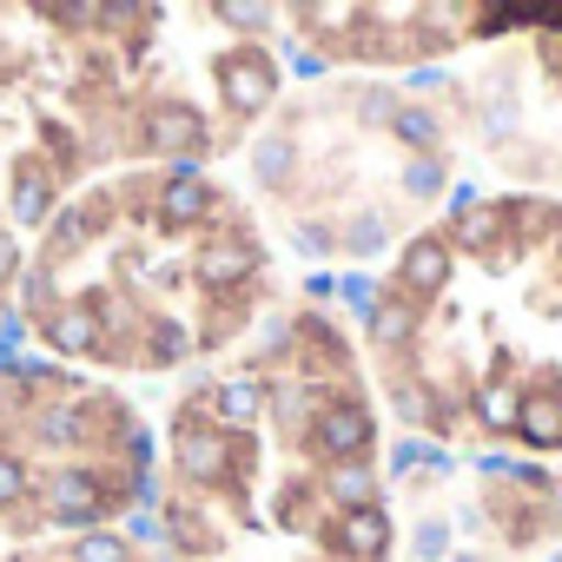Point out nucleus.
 <instances>
[{
	"label": "nucleus",
	"instance_id": "obj_5",
	"mask_svg": "<svg viewBox=\"0 0 562 562\" xmlns=\"http://www.w3.org/2000/svg\"><path fill=\"white\" fill-rule=\"evenodd\" d=\"M443 285H450V238L443 232H417L404 245V265H397V292L411 305H430Z\"/></svg>",
	"mask_w": 562,
	"mask_h": 562
},
{
	"label": "nucleus",
	"instance_id": "obj_34",
	"mask_svg": "<svg viewBox=\"0 0 562 562\" xmlns=\"http://www.w3.org/2000/svg\"><path fill=\"white\" fill-rule=\"evenodd\" d=\"M21 271V245L8 238V232H0V285H8V278Z\"/></svg>",
	"mask_w": 562,
	"mask_h": 562
},
{
	"label": "nucleus",
	"instance_id": "obj_7",
	"mask_svg": "<svg viewBox=\"0 0 562 562\" xmlns=\"http://www.w3.org/2000/svg\"><path fill=\"white\" fill-rule=\"evenodd\" d=\"M139 133H146L153 153H199V146H205V120H199V106H186V100H159V106H146Z\"/></svg>",
	"mask_w": 562,
	"mask_h": 562
},
{
	"label": "nucleus",
	"instance_id": "obj_1",
	"mask_svg": "<svg viewBox=\"0 0 562 562\" xmlns=\"http://www.w3.org/2000/svg\"><path fill=\"white\" fill-rule=\"evenodd\" d=\"M172 457H179V476L186 483H232L238 470H251V457H238V443H232V430H218V424H205V417H179V430H172Z\"/></svg>",
	"mask_w": 562,
	"mask_h": 562
},
{
	"label": "nucleus",
	"instance_id": "obj_21",
	"mask_svg": "<svg viewBox=\"0 0 562 562\" xmlns=\"http://www.w3.org/2000/svg\"><path fill=\"white\" fill-rule=\"evenodd\" d=\"M299 21L318 27V34H345V27L364 21V8H345V0H312V8H299Z\"/></svg>",
	"mask_w": 562,
	"mask_h": 562
},
{
	"label": "nucleus",
	"instance_id": "obj_29",
	"mask_svg": "<svg viewBox=\"0 0 562 562\" xmlns=\"http://www.w3.org/2000/svg\"><path fill=\"white\" fill-rule=\"evenodd\" d=\"M186 358V331L179 325H153V364H179Z\"/></svg>",
	"mask_w": 562,
	"mask_h": 562
},
{
	"label": "nucleus",
	"instance_id": "obj_23",
	"mask_svg": "<svg viewBox=\"0 0 562 562\" xmlns=\"http://www.w3.org/2000/svg\"><path fill=\"white\" fill-rule=\"evenodd\" d=\"M74 562H126V536H106V529H87L74 542Z\"/></svg>",
	"mask_w": 562,
	"mask_h": 562
},
{
	"label": "nucleus",
	"instance_id": "obj_12",
	"mask_svg": "<svg viewBox=\"0 0 562 562\" xmlns=\"http://www.w3.org/2000/svg\"><path fill=\"white\" fill-rule=\"evenodd\" d=\"M516 437L536 450H555L562 443V391H529L516 411Z\"/></svg>",
	"mask_w": 562,
	"mask_h": 562
},
{
	"label": "nucleus",
	"instance_id": "obj_11",
	"mask_svg": "<svg viewBox=\"0 0 562 562\" xmlns=\"http://www.w3.org/2000/svg\"><path fill=\"white\" fill-rule=\"evenodd\" d=\"M14 218L21 225H47L54 218V172L41 159H21L14 166Z\"/></svg>",
	"mask_w": 562,
	"mask_h": 562
},
{
	"label": "nucleus",
	"instance_id": "obj_16",
	"mask_svg": "<svg viewBox=\"0 0 562 562\" xmlns=\"http://www.w3.org/2000/svg\"><path fill=\"white\" fill-rule=\"evenodd\" d=\"M503 232H509V205H476L470 218H457V245H470V251H490Z\"/></svg>",
	"mask_w": 562,
	"mask_h": 562
},
{
	"label": "nucleus",
	"instance_id": "obj_15",
	"mask_svg": "<svg viewBox=\"0 0 562 562\" xmlns=\"http://www.w3.org/2000/svg\"><path fill=\"white\" fill-rule=\"evenodd\" d=\"M325 490H331L338 516H345V509H371V503H378V470H371V463H331V470H325Z\"/></svg>",
	"mask_w": 562,
	"mask_h": 562
},
{
	"label": "nucleus",
	"instance_id": "obj_9",
	"mask_svg": "<svg viewBox=\"0 0 562 562\" xmlns=\"http://www.w3.org/2000/svg\"><path fill=\"white\" fill-rule=\"evenodd\" d=\"M331 549L351 555V562H384V549H391V516H384L378 503H371V509H345L338 529H331Z\"/></svg>",
	"mask_w": 562,
	"mask_h": 562
},
{
	"label": "nucleus",
	"instance_id": "obj_18",
	"mask_svg": "<svg viewBox=\"0 0 562 562\" xmlns=\"http://www.w3.org/2000/svg\"><path fill=\"white\" fill-rule=\"evenodd\" d=\"M516 411H522V397L509 384H483L476 391V424L483 430H516Z\"/></svg>",
	"mask_w": 562,
	"mask_h": 562
},
{
	"label": "nucleus",
	"instance_id": "obj_32",
	"mask_svg": "<svg viewBox=\"0 0 562 562\" xmlns=\"http://www.w3.org/2000/svg\"><path fill=\"white\" fill-rule=\"evenodd\" d=\"M292 245H299L305 258H325V251H331V232H325V225H299V232H292Z\"/></svg>",
	"mask_w": 562,
	"mask_h": 562
},
{
	"label": "nucleus",
	"instance_id": "obj_22",
	"mask_svg": "<svg viewBox=\"0 0 562 562\" xmlns=\"http://www.w3.org/2000/svg\"><path fill=\"white\" fill-rule=\"evenodd\" d=\"M27 490H34L27 463H21L14 450H0V509H14V503H27Z\"/></svg>",
	"mask_w": 562,
	"mask_h": 562
},
{
	"label": "nucleus",
	"instance_id": "obj_14",
	"mask_svg": "<svg viewBox=\"0 0 562 562\" xmlns=\"http://www.w3.org/2000/svg\"><path fill=\"white\" fill-rule=\"evenodd\" d=\"M364 331H371V345H378V351H397V345H411V338H417V305H411L404 292H391V299L371 312V325H364Z\"/></svg>",
	"mask_w": 562,
	"mask_h": 562
},
{
	"label": "nucleus",
	"instance_id": "obj_24",
	"mask_svg": "<svg viewBox=\"0 0 562 562\" xmlns=\"http://www.w3.org/2000/svg\"><path fill=\"white\" fill-rule=\"evenodd\" d=\"M338 299H345V305H351V312H358L364 325H371V312L384 305V299H378V285H371L364 271H345V278H338Z\"/></svg>",
	"mask_w": 562,
	"mask_h": 562
},
{
	"label": "nucleus",
	"instance_id": "obj_20",
	"mask_svg": "<svg viewBox=\"0 0 562 562\" xmlns=\"http://www.w3.org/2000/svg\"><path fill=\"white\" fill-rule=\"evenodd\" d=\"M391 404H397L404 424H437V397H430L417 378H397V384H391Z\"/></svg>",
	"mask_w": 562,
	"mask_h": 562
},
{
	"label": "nucleus",
	"instance_id": "obj_2",
	"mask_svg": "<svg viewBox=\"0 0 562 562\" xmlns=\"http://www.w3.org/2000/svg\"><path fill=\"white\" fill-rule=\"evenodd\" d=\"M312 450H318L325 463H364V450H371V411H364L358 397L318 404V417H312Z\"/></svg>",
	"mask_w": 562,
	"mask_h": 562
},
{
	"label": "nucleus",
	"instance_id": "obj_38",
	"mask_svg": "<svg viewBox=\"0 0 562 562\" xmlns=\"http://www.w3.org/2000/svg\"><path fill=\"white\" fill-rule=\"evenodd\" d=\"M457 562H470V555H457Z\"/></svg>",
	"mask_w": 562,
	"mask_h": 562
},
{
	"label": "nucleus",
	"instance_id": "obj_8",
	"mask_svg": "<svg viewBox=\"0 0 562 562\" xmlns=\"http://www.w3.org/2000/svg\"><path fill=\"white\" fill-rule=\"evenodd\" d=\"M251 265H258V245L251 238H218V245H205L192 258V278H199L212 299H225L232 285H245V278H251Z\"/></svg>",
	"mask_w": 562,
	"mask_h": 562
},
{
	"label": "nucleus",
	"instance_id": "obj_17",
	"mask_svg": "<svg viewBox=\"0 0 562 562\" xmlns=\"http://www.w3.org/2000/svg\"><path fill=\"white\" fill-rule=\"evenodd\" d=\"M391 133H397L417 159L437 153V113H424V106H397V113H391Z\"/></svg>",
	"mask_w": 562,
	"mask_h": 562
},
{
	"label": "nucleus",
	"instance_id": "obj_30",
	"mask_svg": "<svg viewBox=\"0 0 562 562\" xmlns=\"http://www.w3.org/2000/svg\"><path fill=\"white\" fill-rule=\"evenodd\" d=\"M424 562H443V549H450V529L443 522H417V542H411Z\"/></svg>",
	"mask_w": 562,
	"mask_h": 562
},
{
	"label": "nucleus",
	"instance_id": "obj_31",
	"mask_svg": "<svg viewBox=\"0 0 562 562\" xmlns=\"http://www.w3.org/2000/svg\"><path fill=\"white\" fill-rule=\"evenodd\" d=\"M27 312H54V265H41L27 278Z\"/></svg>",
	"mask_w": 562,
	"mask_h": 562
},
{
	"label": "nucleus",
	"instance_id": "obj_3",
	"mask_svg": "<svg viewBox=\"0 0 562 562\" xmlns=\"http://www.w3.org/2000/svg\"><path fill=\"white\" fill-rule=\"evenodd\" d=\"M218 93H225L232 113H265L271 93H278V74H271V60L258 47H232L218 60Z\"/></svg>",
	"mask_w": 562,
	"mask_h": 562
},
{
	"label": "nucleus",
	"instance_id": "obj_10",
	"mask_svg": "<svg viewBox=\"0 0 562 562\" xmlns=\"http://www.w3.org/2000/svg\"><path fill=\"white\" fill-rule=\"evenodd\" d=\"M205 212H212V186L199 179V166H186L179 179L159 186V225H166V232H186V225H199Z\"/></svg>",
	"mask_w": 562,
	"mask_h": 562
},
{
	"label": "nucleus",
	"instance_id": "obj_37",
	"mask_svg": "<svg viewBox=\"0 0 562 562\" xmlns=\"http://www.w3.org/2000/svg\"><path fill=\"white\" fill-rule=\"evenodd\" d=\"M555 245H562V218H555Z\"/></svg>",
	"mask_w": 562,
	"mask_h": 562
},
{
	"label": "nucleus",
	"instance_id": "obj_26",
	"mask_svg": "<svg viewBox=\"0 0 562 562\" xmlns=\"http://www.w3.org/2000/svg\"><path fill=\"white\" fill-rule=\"evenodd\" d=\"M437 186H443V159H411V166H404V192H411V199H430Z\"/></svg>",
	"mask_w": 562,
	"mask_h": 562
},
{
	"label": "nucleus",
	"instance_id": "obj_28",
	"mask_svg": "<svg viewBox=\"0 0 562 562\" xmlns=\"http://www.w3.org/2000/svg\"><path fill=\"white\" fill-rule=\"evenodd\" d=\"M218 21L225 27H265L271 8H265V0H218Z\"/></svg>",
	"mask_w": 562,
	"mask_h": 562
},
{
	"label": "nucleus",
	"instance_id": "obj_19",
	"mask_svg": "<svg viewBox=\"0 0 562 562\" xmlns=\"http://www.w3.org/2000/svg\"><path fill=\"white\" fill-rule=\"evenodd\" d=\"M292 159H299V153H292V139H285V133H271V139H258V146H251V166H258V179H265V186H285Z\"/></svg>",
	"mask_w": 562,
	"mask_h": 562
},
{
	"label": "nucleus",
	"instance_id": "obj_35",
	"mask_svg": "<svg viewBox=\"0 0 562 562\" xmlns=\"http://www.w3.org/2000/svg\"><path fill=\"white\" fill-rule=\"evenodd\" d=\"M411 87H417V93H437V87H443V67H417Z\"/></svg>",
	"mask_w": 562,
	"mask_h": 562
},
{
	"label": "nucleus",
	"instance_id": "obj_13",
	"mask_svg": "<svg viewBox=\"0 0 562 562\" xmlns=\"http://www.w3.org/2000/svg\"><path fill=\"white\" fill-rule=\"evenodd\" d=\"M265 411V384L258 378H225L218 391H212V424L218 430H238V424H251Z\"/></svg>",
	"mask_w": 562,
	"mask_h": 562
},
{
	"label": "nucleus",
	"instance_id": "obj_6",
	"mask_svg": "<svg viewBox=\"0 0 562 562\" xmlns=\"http://www.w3.org/2000/svg\"><path fill=\"white\" fill-rule=\"evenodd\" d=\"M41 331H47V345L60 351V358H100L106 351V325H100V312L80 299V305H54L47 318H41Z\"/></svg>",
	"mask_w": 562,
	"mask_h": 562
},
{
	"label": "nucleus",
	"instance_id": "obj_25",
	"mask_svg": "<svg viewBox=\"0 0 562 562\" xmlns=\"http://www.w3.org/2000/svg\"><path fill=\"white\" fill-rule=\"evenodd\" d=\"M345 245H351L358 258H378V251H384V218H378V212H358L351 232H345Z\"/></svg>",
	"mask_w": 562,
	"mask_h": 562
},
{
	"label": "nucleus",
	"instance_id": "obj_4",
	"mask_svg": "<svg viewBox=\"0 0 562 562\" xmlns=\"http://www.w3.org/2000/svg\"><path fill=\"white\" fill-rule=\"evenodd\" d=\"M47 516L87 536V529L106 516V490H100V476H93V470H80V463L54 470V476H47Z\"/></svg>",
	"mask_w": 562,
	"mask_h": 562
},
{
	"label": "nucleus",
	"instance_id": "obj_36",
	"mask_svg": "<svg viewBox=\"0 0 562 562\" xmlns=\"http://www.w3.org/2000/svg\"><path fill=\"white\" fill-rule=\"evenodd\" d=\"M542 60H549V74H562V34H549V41H542Z\"/></svg>",
	"mask_w": 562,
	"mask_h": 562
},
{
	"label": "nucleus",
	"instance_id": "obj_33",
	"mask_svg": "<svg viewBox=\"0 0 562 562\" xmlns=\"http://www.w3.org/2000/svg\"><path fill=\"white\" fill-rule=\"evenodd\" d=\"M285 60H292L305 80H312V74H325V54H318V47H299V41H292V47H285Z\"/></svg>",
	"mask_w": 562,
	"mask_h": 562
},
{
	"label": "nucleus",
	"instance_id": "obj_27",
	"mask_svg": "<svg viewBox=\"0 0 562 562\" xmlns=\"http://www.w3.org/2000/svg\"><path fill=\"white\" fill-rule=\"evenodd\" d=\"M417 463H430V470H443L450 457H437L424 437H397V450H391V470H417Z\"/></svg>",
	"mask_w": 562,
	"mask_h": 562
}]
</instances>
